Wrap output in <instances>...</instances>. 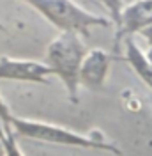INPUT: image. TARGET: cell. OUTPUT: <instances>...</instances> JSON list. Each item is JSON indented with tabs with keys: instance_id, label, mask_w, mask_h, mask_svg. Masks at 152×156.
<instances>
[{
	"instance_id": "obj_1",
	"label": "cell",
	"mask_w": 152,
	"mask_h": 156,
	"mask_svg": "<svg viewBox=\"0 0 152 156\" xmlns=\"http://www.w3.org/2000/svg\"><path fill=\"white\" fill-rule=\"evenodd\" d=\"M87 48L78 32L62 30L53 41H50L44 53V62L51 75L62 82L71 103L80 101V66Z\"/></svg>"
},
{
	"instance_id": "obj_2",
	"label": "cell",
	"mask_w": 152,
	"mask_h": 156,
	"mask_svg": "<svg viewBox=\"0 0 152 156\" xmlns=\"http://www.w3.org/2000/svg\"><path fill=\"white\" fill-rule=\"evenodd\" d=\"M11 126L14 128L16 135L30 140L48 142V144H58V146H69V147H83V149H97L106 151L112 154H122L119 147L108 142L103 135H85L78 133L69 128L44 122V121H34V119H23V117H12Z\"/></svg>"
},
{
	"instance_id": "obj_3",
	"label": "cell",
	"mask_w": 152,
	"mask_h": 156,
	"mask_svg": "<svg viewBox=\"0 0 152 156\" xmlns=\"http://www.w3.org/2000/svg\"><path fill=\"white\" fill-rule=\"evenodd\" d=\"M32 9H36L60 32H78L83 37H90L92 27H110L113 25L110 18L97 16L80 7L74 0H21Z\"/></svg>"
},
{
	"instance_id": "obj_4",
	"label": "cell",
	"mask_w": 152,
	"mask_h": 156,
	"mask_svg": "<svg viewBox=\"0 0 152 156\" xmlns=\"http://www.w3.org/2000/svg\"><path fill=\"white\" fill-rule=\"evenodd\" d=\"M51 71L46 62H39L32 58H12L0 55V80L14 82H30V83H50L48 78Z\"/></svg>"
},
{
	"instance_id": "obj_5",
	"label": "cell",
	"mask_w": 152,
	"mask_h": 156,
	"mask_svg": "<svg viewBox=\"0 0 152 156\" xmlns=\"http://www.w3.org/2000/svg\"><path fill=\"white\" fill-rule=\"evenodd\" d=\"M152 23V0H134L124 5L120 20L115 27V51L126 37L140 34Z\"/></svg>"
},
{
	"instance_id": "obj_6",
	"label": "cell",
	"mask_w": 152,
	"mask_h": 156,
	"mask_svg": "<svg viewBox=\"0 0 152 156\" xmlns=\"http://www.w3.org/2000/svg\"><path fill=\"white\" fill-rule=\"evenodd\" d=\"M113 53L106 51L103 48H92L87 50L85 57L80 66V83L81 87L88 90H101L105 87L106 76L110 73L112 62H113Z\"/></svg>"
},
{
	"instance_id": "obj_7",
	"label": "cell",
	"mask_w": 152,
	"mask_h": 156,
	"mask_svg": "<svg viewBox=\"0 0 152 156\" xmlns=\"http://www.w3.org/2000/svg\"><path fill=\"white\" fill-rule=\"evenodd\" d=\"M122 43H124V53H126L124 58L133 68L134 73L140 76V80L152 90V46H149L147 53H145L136 44L133 36L126 37Z\"/></svg>"
},
{
	"instance_id": "obj_8",
	"label": "cell",
	"mask_w": 152,
	"mask_h": 156,
	"mask_svg": "<svg viewBox=\"0 0 152 156\" xmlns=\"http://www.w3.org/2000/svg\"><path fill=\"white\" fill-rule=\"evenodd\" d=\"M99 2H101V4L105 5V9L108 11L113 27H117V23H119V20H120V12H122V9H124V0H99Z\"/></svg>"
},
{
	"instance_id": "obj_9",
	"label": "cell",
	"mask_w": 152,
	"mask_h": 156,
	"mask_svg": "<svg viewBox=\"0 0 152 156\" xmlns=\"http://www.w3.org/2000/svg\"><path fill=\"white\" fill-rule=\"evenodd\" d=\"M12 112H11V108L7 107V103L4 101V98L0 96V121H2V124H5V126H11V122H12Z\"/></svg>"
},
{
	"instance_id": "obj_10",
	"label": "cell",
	"mask_w": 152,
	"mask_h": 156,
	"mask_svg": "<svg viewBox=\"0 0 152 156\" xmlns=\"http://www.w3.org/2000/svg\"><path fill=\"white\" fill-rule=\"evenodd\" d=\"M140 36L147 41V44H149V46H152V23L149 25V27H145V29L140 32Z\"/></svg>"
},
{
	"instance_id": "obj_11",
	"label": "cell",
	"mask_w": 152,
	"mask_h": 156,
	"mask_svg": "<svg viewBox=\"0 0 152 156\" xmlns=\"http://www.w3.org/2000/svg\"><path fill=\"white\" fill-rule=\"evenodd\" d=\"M2 154H5V146H4V142L0 140V156Z\"/></svg>"
}]
</instances>
